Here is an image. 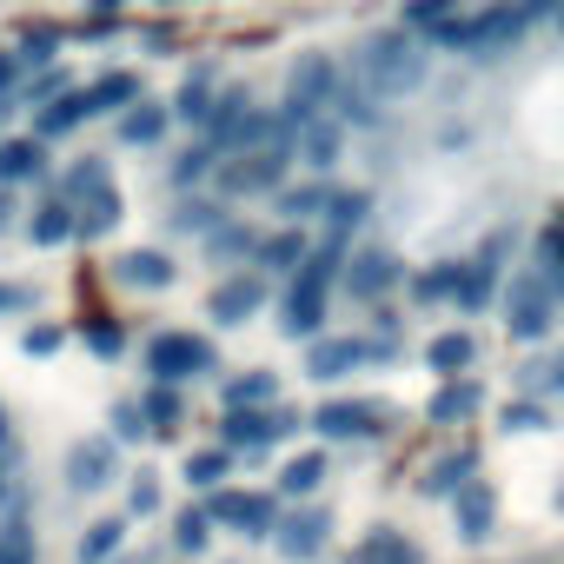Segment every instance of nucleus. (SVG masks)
Here are the masks:
<instances>
[{
    "mask_svg": "<svg viewBox=\"0 0 564 564\" xmlns=\"http://www.w3.org/2000/svg\"><path fill=\"white\" fill-rule=\"evenodd\" d=\"M326 485V452H300L286 471H279V491H286V498H313Z\"/></svg>",
    "mask_w": 564,
    "mask_h": 564,
    "instance_id": "obj_38",
    "label": "nucleus"
},
{
    "mask_svg": "<svg viewBox=\"0 0 564 564\" xmlns=\"http://www.w3.org/2000/svg\"><path fill=\"white\" fill-rule=\"evenodd\" d=\"M166 120H173V113H166L160 100H140V107L120 113L113 140H120V147H160V140H166Z\"/></svg>",
    "mask_w": 564,
    "mask_h": 564,
    "instance_id": "obj_28",
    "label": "nucleus"
},
{
    "mask_svg": "<svg viewBox=\"0 0 564 564\" xmlns=\"http://www.w3.org/2000/svg\"><path fill=\"white\" fill-rule=\"evenodd\" d=\"M54 54H61V34H54V28H28V34H21V54H14V61H21V67H47Z\"/></svg>",
    "mask_w": 564,
    "mask_h": 564,
    "instance_id": "obj_47",
    "label": "nucleus"
},
{
    "mask_svg": "<svg viewBox=\"0 0 564 564\" xmlns=\"http://www.w3.org/2000/svg\"><path fill=\"white\" fill-rule=\"evenodd\" d=\"M339 272H346V246L326 239V246L306 252V265L293 272V286H306V293H333V286H339Z\"/></svg>",
    "mask_w": 564,
    "mask_h": 564,
    "instance_id": "obj_31",
    "label": "nucleus"
},
{
    "mask_svg": "<svg viewBox=\"0 0 564 564\" xmlns=\"http://www.w3.org/2000/svg\"><path fill=\"white\" fill-rule=\"evenodd\" d=\"M113 286H127V293H160V286H173V259H166L160 246H133V252L113 259Z\"/></svg>",
    "mask_w": 564,
    "mask_h": 564,
    "instance_id": "obj_13",
    "label": "nucleus"
},
{
    "mask_svg": "<svg viewBox=\"0 0 564 564\" xmlns=\"http://www.w3.org/2000/svg\"><path fill=\"white\" fill-rule=\"evenodd\" d=\"M140 405V419H147V432H160V438H173L180 425H186V399L173 392V386H153L147 399H133Z\"/></svg>",
    "mask_w": 564,
    "mask_h": 564,
    "instance_id": "obj_35",
    "label": "nucleus"
},
{
    "mask_svg": "<svg viewBox=\"0 0 564 564\" xmlns=\"http://www.w3.org/2000/svg\"><path fill=\"white\" fill-rule=\"evenodd\" d=\"M147 372H153V386L199 379V372H213V346H206L199 333H160V339L147 346Z\"/></svg>",
    "mask_w": 564,
    "mask_h": 564,
    "instance_id": "obj_6",
    "label": "nucleus"
},
{
    "mask_svg": "<svg viewBox=\"0 0 564 564\" xmlns=\"http://www.w3.org/2000/svg\"><path fill=\"white\" fill-rule=\"evenodd\" d=\"M252 246H259V232H252L246 219H219V226L206 232V252H213V265H239V259H252Z\"/></svg>",
    "mask_w": 564,
    "mask_h": 564,
    "instance_id": "obj_34",
    "label": "nucleus"
},
{
    "mask_svg": "<svg viewBox=\"0 0 564 564\" xmlns=\"http://www.w3.org/2000/svg\"><path fill=\"white\" fill-rule=\"evenodd\" d=\"M279 326H286V339H300V346L326 339V293L286 286V306H279Z\"/></svg>",
    "mask_w": 564,
    "mask_h": 564,
    "instance_id": "obj_16",
    "label": "nucleus"
},
{
    "mask_svg": "<svg viewBox=\"0 0 564 564\" xmlns=\"http://www.w3.org/2000/svg\"><path fill=\"white\" fill-rule=\"evenodd\" d=\"M425 366H432L438 379H465V372L478 366V339H471V333H432Z\"/></svg>",
    "mask_w": 564,
    "mask_h": 564,
    "instance_id": "obj_25",
    "label": "nucleus"
},
{
    "mask_svg": "<svg viewBox=\"0 0 564 564\" xmlns=\"http://www.w3.org/2000/svg\"><path fill=\"white\" fill-rule=\"evenodd\" d=\"M471 412H485V386H478V379H445V386L432 392V405H425L432 425H465Z\"/></svg>",
    "mask_w": 564,
    "mask_h": 564,
    "instance_id": "obj_20",
    "label": "nucleus"
},
{
    "mask_svg": "<svg viewBox=\"0 0 564 564\" xmlns=\"http://www.w3.org/2000/svg\"><path fill=\"white\" fill-rule=\"evenodd\" d=\"M219 405L226 412H265V405H279V379L272 372H232L226 392H219Z\"/></svg>",
    "mask_w": 564,
    "mask_h": 564,
    "instance_id": "obj_29",
    "label": "nucleus"
},
{
    "mask_svg": "<svg viewBox=\"0 0 564 564\" xmlns=\"http://www.w3.org/2000/svg\"><path fill=\"white\" fill-rule=\"evenodd\" d=\"M47 173V147L34 133H14V140H0V186H28Z\"/></svg>",
    "mask_w": 564,
    "mask_h": 564,
    "instance_id": "obj_22",
    "label": "nucleus"
},
{
    "mask_svg": "<svg viewBox=\"0 0 564 564\" xmlns=\"http://www.w3.org/2000/svg\"><path fill=\"white\" fill-rule=\"evenodd\" d=\"M80 100H87V120H100V113H127V107H140L147 94H140V74H100L94 87H80Z\"/></svg>",
    "mask_w": 564,
    "mask_h": 564,
    "instance_id": "obj_23",
    "label": "nucleus"
},
{
    "mask_svg": "<svg viewBox=\"0 0 564 564\" xmlns=\"http://www.w3.org/2000/svg\"><path fill=\"white\" fill-rule=\"evenodd\" d=\"M213 100H219V80H213V67H193L186 74V87L173 94V120H193V127H206V113H213Z\"/></svg>",
    "mask_w": 564,
    "mask_h": 564,
    "instance_id": "obj_30",
    "label": "nucleus"
},
{
    "mask_svg": "<svg viewBox=\"0 0 564 564\" xmlns=\"http://www.w3.org/2000/svg\"><path fill=\"white\" fill-rule=\"evenodd\" d=\"M551 8H485V14H452L438 34H432V47H445V54H465V61H498L505 47H518L538 21H544Z\"/></svg>",
    "mask_w": 564,
    "mask_h": 564,
    "instance_id": "obj_2",
    "label": "nucleus"
},
{
    "mask_svg": "<svg viewBox=\"0 0 564 564\" xmlns=\"http://www.w3.org/2000/svg\"><path fill=\"white\" fill-rule=\"evenodd\" d=\"M346 564H425V551H419L405 531L379 524V531H366V538L352 544V557H346Z\"/></svg>",
    "mask_w": 564,
    "mask_h": 564,
    "instance_id": "obj_21",
    "label": "nucleus"
},
{
    "mask_svg": "<svg viewBox=\"0 0 564 564\" xmlns=\"http://www.w3.org/2000/svg\"><path fill=\"white\" fill-rule=\"evenodd\" d=\"M206 538H213V518H206L199 505H186V511L173 518V544H180V551L193 557V551H206Z\"/></svg>",
    "mask_w": 564,
    "mask_h": 564,
    "instance_id": "obj_45",
    "label": "nucleus"
},
{
    "mask_svg": "<svg viewBox=\"0 0 564 564\" xmlns=\"http://www.w3.org/2000/svg\"><path fill=\"white\" fill-rule=\"evenodd\" d=\"M80 339H87V352H94L100 366H113V359L127 352V326H120V319H107V313H94V319L80 326Z\"/></svg>",
    "mask_w": 564,
    "mask_h": 564,
    "instance_id": "obj_39",
    "label": "nucleus"
},
{
    "mask_svg": "<svg viewBox=\"0 0 564 564\" xmlns=\"http://www.w3.org/2000/svg\"><path fill=\"white\" fill-rule=\"evenodd\" d=\"M28 232H34V246H67V239H74V206H61V199L41 206Z\"/></svg>",
    "mask_w": 564,
    "mask_h": 564,
    "instance_id": "obj_43",
    "label": "nucleus"
},
{
    "mask_svg": "<svg viewBox=\"0 0 564 564\" xmlns=\"http://www.w3.org/2000/svg\"><path fill=\"white\" fill-rule=\"evenodd\" d=\"M265 279L259 272H226L219 286L206 293V319H219V326H246V319H259L265 313Z\"/></svg>",
    "mask_w": 564,
    "mask_h": 564,
    "instance_id": "obj_10",
    "label": "nucleus"
},
{
    "mask_svg": "<svg viewBox=\"0 0 564 564\" xmlns=\"http://www.w3.org/2000/svg\"><path fill=\"white\" fill-rule=\"evenodd\" d=\"M557 511H564V485H557Z\"/></svg>",
    "mask_w": 564,
    "mask_h": 564,
    "instance_id": "obj_59",
    "label": "nucleus"
},
{
    "mask_svg": "<svg viewBox=\"0 0 564 564\" xmlns=\"http://www.w3.org/2000/svg\"><path fill=\"white\" fill-rule=\"evenodd\" d=\"M399 346H386V339H346V333H326V339H313L306 346V372L326 386V379H346V372H359V366H372V359H392Z\"/></svg>",
    "mask_w": 564,
    "mask_h": 564,
    "instance_id": "obj_7",
    "label": "nucleus"
},
{
    "mask_svg": "<svg viewBox=\"0 0 564 564\" xmlns=\"http://www.w3.org/2000/svg\"><path fill=\"white\" fill-rule=\"evenodd\" d=\"M113 445H133V438H147V419H140V405L133 399H120L113 405V432H107Z\"/></svg>",
    "mask_w": 564,
    "mask_h": 564,
    "instance_id": "obj_50",
    "label": "nucleus"
},
{
    "mask_svg": "<svg viewBox=\"0 0 564 564\" xmlns=\"http://www.w3.org/2000/svg\"><path fill=\"white\" fill-rule=\"evenodd\" d=\"M14 87H21V61L0 47V100H14Z\"/></svg>",
    "mask_w": 564,
    "mask_h": 564,
    "instance_id": "obj_56",
    "label": "nucleus"
},
{
    "mask_svg": "<svg viewBox=\"0 0 564 564\" xmlns=\"http://www.w3.org/2000/svg\"><path fill=\"white\" fill-rule=\"evenodd\" d=\"M333 100H339V67H333L326 54H306V61L293 67V87H286V107H279V113H286L293 127H306V120H319Z\"/></svg>",
    "mask_w": 564,
    "mask_h": 564,
    "instance_id": "obj_5",
    "label": "nucleus"
},
{
    "mask_svg": "<svg viewBox=\"0 0 564 564\" xmlns=\"http://www.w3.org/2000/svg\"><path fill=\"white\" fill-rule=\"evenodd\" d=\"M452 14H458L452 0H412V8H405V28H419V34H438Z\"/></svg>",
    "mask_w": 564,
    "mask_h": 564,
    "instance_id": "obj_48",
    "label": "nucleus"
},
{
    "mask_svg": "<svg viewBox=\"0 0 564 564\" xmlns=\"http://www.w3.org/2000/svg\"><path fill=\"white\" fill-rule=\"evenodd\" d=\"M74 127H87V100L80 94H61V100H47L41 113H34V140L47 147V140H67Z\"/></svg>",
    "mask_w": 564,
    "mask_h": 564,
    "instance_id": "obj_32",
    "label": "nucleus"
},
{
    "mask_svg": "<svg viewBox=\"0 0 564 564\" xmlns=\"http://www.w3.org/2000/svg\"><path fill=\"white\" fill-rule=\"evenodd\" d=\"M412 293H419L425 306H438V300H458V259H452V265H432V272H419V279H412Z\"/></svg>",
    "mask_w": 564,
    "mask_h": 564,
    "instance_id": "obj_44",
    "label": "nucleus"
},
{
    "mask_svg": "<svg viewBox=\"0 0 564 564\" xmlns=\"http://www.w3.org/2000/svg\"><path fill=\"white\" fill-rule=\"evenodd\" d=\"M319 438H379L392 425V405H372V399H326L313 419H306Z\"/></svg>",
    "mask_w": 564,
    "mask_h": 564,
    "instance_id": "obj_8",
    "label": "nucleus"
},
{
    "mask_svg": "<svg viewBox=\"0 0 564 564\" xmlns=\"http://www.w3.org/2000/svg\"><path fill=\"white\" fill-rule=\"evenodd\" d=\"M339 279H346V293H352V300H366V306H372V300H386L399 279H405V265H399L386 246H366V252H352V259H346V272H339Z\"/></svg>",
    "mask_w": 564,
    "mask_h": 564,
    "instance_id": "obj_11",
    "label": "nucleus"
},
{
    "mask_svg": "<svg viewBox=\"0 0 564 564\" xmlns=\"http://www.w3.org/2000/svg\"><path fill=\"white\" fill-rule=\"evenodd\" d=\"M219 219H226V213H219L213 199H180V213H173V232H199V239H206Z\"/></svg>",
    "mask_w": 564,
    "mask_h": 564,
    "instance_id": "obj_46",
    "label": "nucleus"
},
{
    "mask_svg": "<svg viewBox=\"0 0 564 564\" xmlns=\"http://www.w3.org/2000/svg\"><path fill=\"white\" fill-rule=\"evenodd\" d=\"M306 419L293 412V405H265V412H226L219 419V452H265V445H279V438H293Z\"/></svg>",
    "mask_w": 564,
    "mask_h": 564,
    "instance_id": "obj_3",
    "label": "nucleus"
},
{
    "mask_svg": "<svg viewBox=\"0 0 564 564\" xmlns=\"http://www.w3.org/2000/svg\"><path fill=\"white\" fill-rule=\"evenodd\" d=\"M339 147H346V127H339L333 113H319V120H306V127H300L293 160H306L313 173H333V166H339Z\"/></svg>",
    "mask_w": 564,
    "mask_h": 564,
    "instance_id": "obj_15",
    "label": "nucleus"
},
{
    "mask_svg": "<svg viewBox=\"0 0 564 564\" xmlns=\"http://www.w3.org/2000/svg\"><path fill=\"white\" fill-rule=\"evenodd\" d=\"M120 213H127V206H120V193H113V186H107V193H94V199L74 213V239H107V232L120 226Z\"/></svg>",
    "mask_w": 564,
    "mask_h": 564,
    "instance_id": "obj_36",
    "label": "nucleus"
},
{
    "mask_svg": "<svg viewBox=\"0 0 564 564\" xmlns=\"http://www.w3.org/2000/svg\"><path fill=\"white\" fill-rule=\"evenodd\" d=\"M226 471H232V452H219V445H206V452L186 458V485H193V491H219Z\"/></svg>",
    "mask_w": 564,
    "mask_h": 564,
    "instance_id": "obj_42",
    "label": "nucleus"
},
{
    "mask_svg": "<svg viewBox=\"0 0 564 564\" xmlns=\"http://www.w3.org/2000/svg\"><path fill=\"white\" fill-rule=\"evenodd\" d=\"M0 445H8V405H0Z\"/></svg>",
    "mask_w": 564,
    "mask_h": 564,
    "instance_id": "obj_57",
    "label": "nucleus"
},
{
    "mask_svg": "<svg viewBox=\"0 0 564 564\" xmlns=\"http://www.w3.org/2000/svg\"><path fill=\"white\" fill-rule=\"evenodd\" d=\"M21 346H28L34 359H54V352L67 346V333H61V326H28V339H21Z\"/></svg>",
    "mask_w": 564,
    "mask_h": 564,
    "instance_id": "obj_54",
    "label": "nucleus"
},
{
    "mask_svg": "<svg viewBox=\"0 0 564 564\" xmlns=\"http://www.w3.org/2000/svg\"><path fill=\"white\" fill-rule=\"evenodd\" d=\"M306 252H313V246H306L293 226H279V232H265V239L252 246V265H259V279H265V272H300Z\"/></svg>",
    "mask_w": 564,
    "mask_h": 564,
    "instance_id": "obj_24",
    "label": "nucleus"
},
{
    "mask_svg": "<svg viewBox=\"0 0 564 564\" xmlns=\"http://www.w3.org/2000/svg\"><path fill=\"white\" fill-rule=\"evenodd\" d=\"M366 213H372V193H359V186H333V193H326V213H319V219H326V239L346 246V239L366 226Z\"/></svg>",
    "mask_w": 564,
    "mask_h": 564,
    "instance_id": "obj_19",
    "label": "nucleus"
},
{
    "mask_svg": "<svg viewBox=\"0 0 564 564\" xmlns=\"http://www.w3.org/2000/svg\"><path fill=\"white\" fill-rule=\"evenodd\" d=\"M286 166H293V153H286V147H265V153L219 160V166H213V180H219V193H226V199H252V193H279V186H286Z\"/></svg>",
    "mask_w": 564,
    "mask_h": 564,
    "instance_id": "obj_4",
    "label": "nucleus"
},
{
    "mask_svg": "<svg viewBox=\"0 0 564 564\" xmlns=\"http://www.w3.org/2000/svg\"><path fill=\"white\" fill-rule=\"evenodd\" d=\"M0 213H14V206H8V199H0ZM0 226H8V219H0Z\"/></svg>",
    "mask_w": 564,
    "mask_h": 564,
    "instance_id": "obj_58",
    "label": "nucleus"
},
{
    "mask_svg": "<svg viewBox=\"0 0 564 564\" xmlns=\"http://www.w3.org/2000/svg\"><path fill=\"white\" fill-rule=\"evenodd\" d=\"M326 193H333L326 180H313V186H279V213H286L293 226H300V219H319V213H326Z\"/></svg>",
    "mask_w": 564,
    "mask_h": 564,
    "instance_id": "obj_41",
    "label": "nucleus"
},
{
    "mask_svg": "<svg viewBox=\"0 0 564 564\" xmlns=\"http://www.w3.org/2000/svg\"><path fill=\"white\" fill-rule=\"evenodd\" d=\"M120 544H127V518H94L80 538V564H107Z\"/></svg>",
    "mask_w": 564,
    "mask_h": 564,
    "instance_id": "obj_40",
    "label": "nucleus"
},
{
    "mask_svg": "<svg viewBox=\"0 0 564 564\" xmlns=\"http://www.w3.org/2000/svg\"><path fill=\"white\" fill-rule=\"evenodd\" d=\"M213 166H219V153H213V147L199 140V147L173 153V166H166V186H173V193H193V186H199V180H206Z\"/></svg>",
    "mask_w": 564,
    "mask_h": 564,
    "instance_id": "obj_37",
    "label": "nucleus"
},
{
    "mask_svg": "<svg viewBox=\"0 0 564 564\" xmlns=\"http://www.w3.org/2000/svg\"><path fill=\"white\" fill-rule=\"evenodd\" d=\"M113 478H120V445L113 438H80L67 452V485L74 491H107Z\"/></svg>",
    "mask_w": 564,
    "mask_h": 564,
    "instance_id": "obj_12",
    "label": "nucleus"
},
{
    "mask_svg": "<svg viewBox=\"0 0 564 564\" xmlns=\"http://www.w3.org/2000/svg\"><path fill=\"white\" fill-rule=\"evenodd\" d=\"M505 432H544V405H538V399L505 405Z\"/></svg>",
    "mask_w": 564,
    "mask_h": 564,
    "instance_id": "obj_52",
    "label": "nucleus"
},
{
    "mask_svg": "<svg viewBox=\"0 0 564 564\" xmlns=\"http://www.w3.org/2000/svg\"><path fill=\"white\" fill-rule=\"evenodd\" d=\"M0 564H34V531H28V524H8V531H0Z\"/></svg>",
    "mask_w": 564,
    "mask_h": 564,
    "instance_id": "obj_51",
    "label": "nucleus"
},
{
    "mask_svg": "<svg viewBox=\"0 0 564 564\" xmlns=\"http://www.w3.org/2000/svg\"><path fill=\"white\" fill-rule=\"evenodd\" d=\"M94 193H107V153H80V160L61 173V206L94 199Z\"/></svg>",
    "mask_w": 564,
    "mask_h": 564,
    "instance_id": "obj_33",
    "label": "nucleus"
},
{
    "mask_svg": "<svg viewBox=\"0 0 564 564\" xmlns=\"http://www.w3.org/2000/svg\"><path fill=\"white\" fill-rule=\"evenodd\" d=\"M199 511H206L213 524L239 531V538H272V524H279V505H272L265 491H213Z\"/></svg>",
    "mask_w": 564,
    "mask_h": 564,
    "instance_id": "obj_9",
    "label": "nucleus"
},
{
    "mask_svg": "<svg viewBox=\"0 0 564 564\" xmlns=\"http://www.w3.org/2000/svg\"><path fill=\"white\" fill-rule=\"evenodd\" d=\"M425 67H432V47L412 41L405 28H379V34H366V47H359V87H366L379 107L419 94Z\"/></svg>",
    "mask_w": 564,
    "mask_h": 564,
    "instance_id": "obj_1",
    "label": "nucleus"
},
{
    "mask_svg": "<svg viewBox=\"0 0 564 564\" xmlns=\"http://www.w3.org/2000/svg\"><path fill=\"white\" fill-rule=\"evenodd\" d=\"M0 313H34V293H28V286H8V279H0Z\"/></svg>",
    "mask_w": 564,
    "mask_h": 564,
    "instance_id": "obj_55",
    "label": "nucleus"
},
{
    "mask_svg": "<svg viewBox=\"0 0 564 564\" xmlns=\"http://www.w3.org/2000/svg\"><path fill=\"white\" fill-rule=\"evenodd\" d=\"M471 471H478V452H445V458H432L425 471H419V498H458L465 485H471Z\"/></svg>",
    "mask_w": 564,
    "mask_h": 564,
    "instance_id": "obj_18",
    "label": "nucleus"
},
{
    "mask_svg": "<svg viewBox=\"0 0 564 564\" xmlns=\"http://www.w3.org/2000/svg\"><path fill=\"white\" fill-rule=\"evenodd\" d=\"M551 333V286H538V279H524V286L511 293V339L531 346Z\"/></svg>",
    "mask_w": 564,
    "mask_h": 564,
    "instance_id": "obj_17",
    "label": "nucleus"
},
{
    "mask_svg": "<svg viewBox=\"0 0 564 564\" xmlns=\"http://www.w3.org/2000/svg\"><path fill=\"white\" fill-rule=\"evenodd\" d=\"M339 107H346V120H352V127H372V120H379V100H372L359 80H352V87L339 80Z\"/></svg>",
    "mask_w": 564,
    "mask_h": 564,
    "instance_id": "obj_49",
    "label": "nucleus"
},
{
    "mask_svg": "<svg viewBox=\"0 0 564 564\" xmlns=\"http://www.w3.org/2000/svg\"><path fill=\"white\" fill-rule=\"evenodd\" d=\"M127 511H133V518L160 511V478H153V471H140V478H133V491H127Z\"/></svg>",
    "mask_w": 564,
    "mask_h": 564,
    "instance_id": "obj_53",
    "label": "nucleus"
},
{
    "mask_svg": "<svg viewBox=\"0 0 564 564\" xmlns=\"http://www.w3.org/2000/svg\"><path fill=\"white\" fill-rule=\"evenodd\" d=\"M491 293H498V259H491V252L458 259V306H465V313H485Z\"/></svg>",
    "mask_w": 564,
    "mask_h": 564,
    "instance_id": "obj_27",
    "label": "nucleus"
},
{
    "mask_svg": "<svg viewBox=\"0 0 564 564\" xmlns=\"http://www.w3.org/2000/svg\"><path fill=\"white\" fill-rule=\"evenodd\" d=\"M326 531H333V518H326V511H293V518H279V524H272V544L286 551V557H300V564H306V557H319V551H326Z\"/></svg>",
    "mask_w": 564,
    "mask_h": 564,
    "instance_id": "obj_14",
    "label": "nucleus"
},
{
    "mask_svg": "<svg viewBox=\"0 0 564 564\" xmlns=\"http://www.w3.org/2000/svg\"><path fill=\"white\" fill-rule=\"evenodd\" d=\"M452 511H458V538H465V544H485L491 524H498V498H491L485 485H465V491L452 498Z\"/></svg>",
    "mask_w": 564,
    "mask_h": 564,
    "instance_id": "obj_26",
    "label": "nucleus"
}]
</instances>
